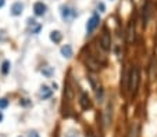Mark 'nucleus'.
I'll return each mask as SVG.
<instances>
[{
	"label": "nucleus",
	"instance_id": "obj_18",
	"mask_svg": "<svg viewBox=\"0 0 157 137\" xmlns=\"http://www.w3.org/2000/svg\"><path fill=\"white\" fill-rule=\"evenodd\" d=\"M4 3H6V0H0V9L4 6Z\"/></svg>",
	"mask_w": 157,
	"mask_h": 137
},
{
	"label": "nucleus",
	"instance_id": "obj_19",
	"mask_svg": "<svg viewBox=\"0 0 157 137\" xmlns=\"http://www.w3.org/2000/svg\"><path fill=\"white\" fill-rule=\"evenodd\" d=\"M3 121V115H1V112H0V122Z\"/></svg>",
	"mask_w": 157,
	"mask_h": 137
},
{
	"label": "nucleus",
	"instance_id": "obj_9",
	"mask_svg": "<svg viewBox=\"0 0 157 137\" xmlns=\"http://www.w3.org/2000/svg\"><path fill=\"white\" fill-rule=\"evenodd\" d=\"M61 54L64 55V57H67V58H69L71 55H72V47L69 44H65L61 47Z\"/></svg>",
	"mask_w": 157,
	"mask_h": 137
},
{
	"label": "nucleus",
	"instance_id": "obj_15",
	"mask_svg": "<svg viewBox=\"0 0 157 137\" xmlns=\"http://www.w3.org/2000/svg\"><path fill=\"white\" fill-rule=\"evenodd\" d=\"M64 137H79V134H78V132H75V130H69V132L65 133Z\"/></svg>",
	"mask_w": 157,
	"mask_h": 137
},
{
	"label": "nucleus",
	"instance_id": "obj_2",
	"mask_svg": "<svg viewBox=\"0 0 157 137\" xmlns=\"http://www.w3.org/2000/svg\"><path fill=\"white\" fill-rule=\"evenodd\" d=\"M99 22H100V18H99V15H97V14L92 15V17L89 18L88 24H86V31H88V33H92L93 31L96 29L97 25H99Z\"/></svg>",
	"mask_w": 157,
	"mask_h": 137
},
{
	"label": "nucleus",
	"instance_id": "obj_6",
	"mask_svg": "<svg viewBox=\"0 0 157 137\" xmlns=\"http://www.w3.org/2000/svg\"><path fill=\"white\" fill-rule=\"evenodd\" d=\"M81 107H82V110H89L90 107H92V101L89 98V96L86 93H82V96H81Z\"/></svg>",
	"mask_w": 157,
	"mask_h": 137
},
{
	"label": "nucleus",
	"instance_id": "obj_17",
	"mask_svg": "<svg viewBox=\"0 0 157 137\" xmlns=\"http://www.w3.org/2000/svg\"><path fill=\"white\" fill-rule=\"evenodd\" d=\"M28 137H41V136H39V133H38V132L32 130V132H29V133H28Z\"/></svg>",
	"mask_w": 157,
	"mask_h": 137
},
{
	"label": "nucleus",
	"instance_id": "obj_7",
	"mask_svg": "<svg viewBox=\"0 0 157 137\" xmlns=\"http://www.w3.org/2000/svg\"><path fill=\"white\" fill-rule=\"evenodd\" d=\"M100 44L104 50H109L110 49V44H111V39H110V35L109 32H104L102 36V40H100Z\"/></svg>",
	"mask_w": 157,
	"mask_h": 137
},
{
	"label": "nucleus",
	"instance_id": "obj_12",
	"mask_svg": "<svg viewBox=\"0 0 157 137\" xmlns=\"http://www.w3.org/2000/svg\"><path fill=\"white\" fill-rule=\"evenodd\" d=\"M42 73H43L46 78H50L51 75L54 73V69L51 68V67H43V69H42Z\"/></svg>",
	"mask_w": 157,
	"mask_h": 137
},
{
	"label": "nucleus",
	"instance_id": "obj_14",
	"mask_svg": "<svg viewBox=\"0 0 157 137\" xmlns=\"http://www.w3.org/2000/svg\"><path fill=\"white\" fill-rule=\"evenodd\" d=\"M9 105V100L7 98H0V110H4Z\"/></svg>",
	"mask_w": 157,
	"mask_h": 137
},
{
	"label": "nucleus",
	"instance_id": "obj_1",
	"mask_svg": "<svg viewBox=\"0 0 157 137\" xmlns=\"http://www.w3.org/2000/svg\"><path fill=\"white\" fill-rule=\"evenodd\" d=\"M138 86H139V69L138 67L132 68L130 73V83H128V89L131 90L132 94H136L138 91Z\"/></svg>",
	"mask_w": 157,
	"mask_h": 137
},
{
	"label": "nucleus",
	"instance_id": "obj_5",
	"mask_svg": "<svg viewBox=\"0 0 157 137\" xmlns=\"http://www.w3.org/2000/svg\"><path fill=\"white\" fill-rule=\"evenodd\" d=\"M22 10H24V4L21 1H15L13 6H11V14L14 17H18L22 14Z\"/></svg>",
	"mask_w": 157,
	"mask_h": 137
},
{
	"label": "nucleus",
	"instance_id": "obj_3",
	"mask_svg": "<svg viewBox=\"0 0 157 137\" xmlns=\"http://www.w3.org/2000/svg\"><path fill=\"white\" fill-rule=\"evenodd\" d=\"M142 15H143V24H148V21L150 19V15H152V4H150V1H146V3H145Z\"/></svg>",
	"mask_w": 157,
	"mask_h": 137
},
{
	"label": "nucleus",
	"instance_id": "obj_11",
	"mask_svg": "<svg viewBox=\"0 0 157 137\" xmlns=\"http://www.w3.org/2000/svg\"><path fill=\"white\" fill-rule=\"evenodd\" d=\"M61 37H63V36H61V33L59 32V31H53V32L50 33V39L54 42V43H60Z\"/></svg>",
	"mask_w": 157,
	"mask_h": 137
},
{
	"label": "nucleus",
	"instance_id": "obj_13",
	"mask_svg": "<svg viewBox=\"0 0 157 137\" xmlns=\"http://www.w3.org/2000/svg\"><path fill=\"white\" fill-rule=\"evenodd\" d=\"M10 71V61H4L3 64H1V73L3 75H7Z\"/></svg>",
	"mask_w": 157,
	"mask_h": 137
},
{
	"label": "nucleus",
	"instance_id": "obj_8",
	"mask_svg": "<svg viewBox=\"0 0 157 137\" xmlns=\"http://www.w3.org/2000/svg\"><path fill=\"white\" fill-rule=\"evenodd\" d=\"M61 14H63V18L64 19H69V18H74L75 15V11H72L71 9H68V7H63V11H61Z\"/></svg>",
	"mask_w": 157,
	"mask_h": 137
},
{
	"label": "nucleus",
	"instance_id": "obj_10",
	"mask_svg": "<svg viewBox=\"0 0 157 137\" xmlns=\"http://www.w3.org/2000/svg\"><path fill=\"white\" fill-rule=\"evenodd\" d=\"M51 93H53V91H51V89H49L47 86H43L41 89V97L43 98V100H45V98H49V97L51 96Z\"/></svg>",
	"mask_w": 157,
	"mask_h": 137
},
{
	"label": "nucleus",
	"instance_id": "obj_16",
	"mask_svg": "<svg viewBox=\"0 0 157 137\" xmlns=\"http://www.w3.org/2000/svg\"><path fill=\"white\" fill-rule=\"evenodd\" d=\"M130 137H138V128H136V126H134V128L131 129Z\"/></svg>",
	"mask_w": 157,
	"mask_h": 137
},
{
	"label": "nucleus",
	"instance_id": "obj_4",
	"mask_svg": "<svg viewBox=\"0 0 157 137\" xmlns=\"http://www.w3.org/2000/svg\"><path fill=\"white\" fill-rule=\"evenodd\" d=\"M46 4H43V1H36L35 4H33V11H35V14H36L38 17H41V15H43V14L46 13Z\"/></svg>",
	"mask_w": 157,
	"mask_h": 137
}]
</instances>
